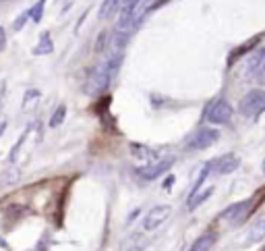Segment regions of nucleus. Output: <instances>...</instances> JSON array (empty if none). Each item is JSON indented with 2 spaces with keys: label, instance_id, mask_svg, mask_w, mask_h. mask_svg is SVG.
Wrapping results in <instances>:
<instances>
[{
  "label": "nucleus",
  "instance_id": "1",
  "mask_svg": "<svg viewBox=\"0 0 265 251\" xmlns=\"http://www.w3.org/2000/svg\"><path fill=\"white\" fill-rule=\"evenodd\" d=\"M122 58H124L122 52H112L104 62H99L98 67H93V71L87 77V83H85V93H89V96H99V93H104L108 88H110V83L114 81V77L118 75V71H120Z\"/></svg>",
  "mask_w": 265,
  "mask_h": 251
},
{
  "label": "nucleus",
  "instance_id": "2",
  "mask_svg": "<svg viewBox=\"0 0 265 251\" xmlns=\"http://www.w3.org/2000/svg\"><path fill=\"white\" fill-rule=\"evenodd\" d=\"M238 112L247 119H257L265 112V90H251L247 96L240 100Z\"/></svg>",
  "mask_w": 265,
  "mask_h": 251
},
{
  "label": "nucleus",
  "instance_id": "3",
  "mask_svg": "<svg viewBox=\"0 0 265 251\" xmlns=\"http://www.w3.org/2000/svg\"><path fill=\"white\" fill-rule=\"evenodd\" d=\"M232 106L226 102L224 98H217L214 100L212 104L205 108V121L212 123L214 127H220V125H226L230 119H232Z\"/></svg>",
  "mask_w": 265,
  "mask_h": 251
},
{
  "label": "nucleus",
  "instance_id": "4",
  "mask_svg": "<svg viewBox=\"0 0 265 251\" xmlns=\"http://www.w3.org/2000/svg\"><path fill=\"white\" fill-rule=\"evenodd\" d=\"M143 0H124L122 9L118 13V29L120 31H131L139 23V6Z\"/></svg>",
  "mask_w": 265,
  "mask_h": 251
},
{
  "label": "nucleus",
  "instance_id": "5",
  "mask_svg": "<svg viewBox=\"0 0 265 251\" xmlns=\"http://www.w3.org/2000/svg\"><path fill=\"white\" fill-rule=\"evenodd\" d=\"M251 208H253V201L251 199H243V201H236L232 203V206H228L224 212H222V220L228 222V224H240L243 220H247V216L251 214Z\"/></svg>",
  "mask_w": 265,
  "mask_h": 251
},
{
  "label": "nucleus",
  "instance_id": "6",
  "mask_svg": "<svg viewBox=\"0 0 265 251\" xmlns=\"http://www.w3.org/2000/svg\"><path fill=\"white\" fill-rule=\"evenodd\" d=\"M220 139V131L212 127H201L195 131V135L189 139V150H207Z\"/></svg>",
  "mask_w": 265,
  "mask_h": 251
},
{
  "label": "nucleus",
  "instance_id": "7",
  "mask_svg": "<svg viewBox=\"0 0 265 251\" xmlns=\"http://www.w3.org/2000/svg\"><path fill=\"white\" fill-rule=\"evenodd\" d=\"M129 152H131L132 158H135V162H137V166H139V168L149 166V164H153L155 160H160V158H162L160 150H153V147L143 145V143H131Z\"/></svg>",
  "mask_w": 265,
  "mask_h": 251
},
{
  "label": "nucleus",
  "instance_id": "8",
  "mask_svg": "<svg viewBox=\"0 0 265 251\" xmlns=\"http://www.w3.org/2000/svg\"><path fill=\"white\" fill-rule=\"evenodd\" d=\"M170 214H172V208H170V206H155V208H151L145 214V218H143V231L151 233L155 229H160V226L170 218Z\"/></svg>",
  "mask_w": 265,
  "mask_h": 251
},
{
  "label": "nucleus",
  "instance_id": "9",
  "mask_svg": "<svg viewBox=\"0 0 265 251\" xmlns=\"http://www.w3.org/2000/svg\"><path fill=\"white\" fill-rule=\"evenodd\" d=\"M207 166H209V175H230L232 170L240 166V160L234 154H224L220 158L207 162Z\"/></svg>",
  "mask_w": 265,
  "mask_h": 251
},
{
  "label": "nucleus",
  "instance_id": "10",
  "mask_svg": "<svg viewBox=\"0 0 265 251\" xmlns=\"http://www.w3.org/2000/svg\"><path fill=\"white\" fill-rule=\"evenodd\" d=\"M172 164H174V158H172V156H168V158L155 160L153 164H149V166L137 168V172H139V177H141V179H145V181H153V179L162 177L166 170L172 168Z\"/></svg>",
  "mask_w": 265,
  "mask_h": 251
},
{
  "label": "nucleus",
  "instance_id": "11",
  "mask_svg": "<svg viewBox=\"0 0 265 251\" xmlns=\"http://www.w3.org/2000/svg\"><path fill=\"white\" fill-rule=\"evenodd\" d=\"M263 239H265V218L248 226V231L243 234V243L245 245H253V243H259Z\"/></svg>",
  "mask_w": 265,
  "mask_h": 251
},
{
  "label": "nucleus",
  "instance_id": "12",
  "mask_svg": "<svg viewBox=\"0 0 265 251\" xmlns=\"http://www.w3.org/2000/svg\"><path fill=\"white\" fill-rule=\"evenodd\" d=\"M215 241H217V233L215 231H205L197 241L193 243L189 251H212V247L215 245Z\"/></svg>",
  "mask_w": 265,
  "mask_h": 251
},
{
  "label": "nucleus",
  "instance_id": "13",
  "mask_svg": "<svg viewBox=\"0 0 265 251\" xmlns=\"http://www.w3.org/2000/svg\"><path fill=\"white\" fill-rule=\"evenodd\" d=\"M124 0H104L99 6V19L102 21H110L116 17V13H120Z\"/></svg>",
  "mask_w": 265,
  "mask_h": 251
},
{
  "label": "nucleus",
  "instance_id": "14",
  "mask_svg": "<svg viewBox=\"0 0 265 251\" xmlns=\"http://www.w3.org/2000/svg\"><path fill=\"white\" fill-rule=\"evenodd\" d=\"M212 193H214V187H207L205 191H201V193H197V195H193V197H189V203H186V206H189V210L199 208L205 199H209V195H212Z\"/></svg>",
  "mask_w": 265,
  "mask_h": 251
},
{
  "label": "nucleus",
  "instance_id": "15",
  "mask_svg": "<svg viewBox=\"0 0 265 251\" xmlns=\"http://www.w3.org/2000/svg\"><path fill=\"white\" fill-rule=\"evenodd\" d=\"M54 50V46H52V40H50V36L48 34H42L40 37V44H37V48H33V54H37V56H44V54H50Z\"/></svg>",
  "mask_w": 265,
  "mask_h": 251
},
{
  "label": "nucleus",
  "instance_id": "16",
  "mask_svg": "<svg viewBox=\"0 0 265 251\" xmlns=\"http://www.w3.org/2000/svg\"><path fill=\"white\" fill-rule=\"evenodd\" d=\"M65 119H66V106L65 104H60L56 110H54V114L50 116V129H56V127H60L62 123H65Z\"/></svg>",
  "mask_w": 265,
  "mask_h": 251
},
{
  "label": "nucleus",
  "instance_id": "17",
  "mask_svg": "<svg viewBox=\"0 0 265 251\" xmlns=\"http://www.w3.org/2000/svg\"><path fill=\"white\" fill-rule=\"evenodd\" d=\"M17 181H19V170H17V168H11V170H6L4 175H2V181H0V187L4 189L6 185H15Z\"/></svg>",
  "mask_w": 265,
  "mask_h": 251
},
{
  "label": "nucleus",
  "instance_id": "18",
  "mask_svg": "<svg viewBox=\"0 0 265 251\" xmlns=\"http://www.w3.org/2000/svg\"><path fill=\"white\" fill-rule=\"evenodd\" d=\"M44 6H46V0H37V2L31 6L29 9V17H31V21H40L42 19V15H44Z\"/></svg>",
  "mask_w": 265,
  "mask_h": 251
},
{
  "label": "nucleus",
  "instance_id": "19",
  "mask_svg": "<svg viewBox=\"0 0 265 251\" xmlns=\"http://www.w3.org/2000/svg\"><path fill=\"white\" fill-rule=\"evenodd\" d=\"M25 137H27V133H25V135H21V137L17 139V143H15V145H13V150L9 152V162H11V164H15V160H17L19 150H21V145H23V141H25Z\"/></svg>",
  "mask_w": 265,
  "mask_h": 251
},
{
  "label": "nucleus",
  "instance_id": "20",
  "mask_svg": "<svg viewBox=\"0 0 265 251\" xmlns=\"http://www.w3.org/2000/svg\"><path fill=\"white\" fill-rule=\"evenodd\" d=\"M29 19H31V17H29V11H25V13H21V15H19V17H17V19H15V25H13V27H15V31H19V29H23V25H25V23H27Z\"/></svg>",
  "mask_w": 265,
  "mask_h": 251
},
{
  "label": "nucleus",
  "instance_id": "21",
  "mask_svg": "<svg viewBox=\"0 0 265 251\" xmlns=\"http://www.w3.org/2000/svg\"><path fill=\"white\" fill-rule=\"evenodd\" d=\"M37 98H40V91H37V90H29L25 93V100H23V106H27L29 102H35Z\"/></svg>",
  "mask_w": 265,
  "mask_h": 251
},
{
  "label": "nucleus",
  "instance_id": "22",
  "mask_svg": "<svg viewBox=\"0 0 265 251\" xmlns=\"http://www.w3.org/2000/svg\"><path fill=\"white\" fill-rule=\"evenodd\" d=\"M106 40H108V34H102L98 37V42H96V52H104L106 50Z\"/></svg>",
  "mask_w": 265,
  "mask_h": 251
},
{
  "label": "nucleus",
  "instance_id": "23",
  "mask_svg": "<svg viewBox=\"0 0 265 251\" xmlns=\"http://www.w3.org/2000/svg\"><path fill=\"white\" fill-rule=\"evenodd\" d=\"M4 129H6V123H0V135L4 133Z\"/></svg>",
  "mask_w": 265,
  "mask_h": 251
}]
</instances>
